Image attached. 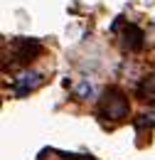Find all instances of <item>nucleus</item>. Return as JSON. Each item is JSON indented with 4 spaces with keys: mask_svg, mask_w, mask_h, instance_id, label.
<instances>
[{
    "mask_svg": "<svg viewBox=\"0 0 155 160\" xmlns=\"http://www.w3.org/2000/svg\"><path fill=\"white\" fill-rule=\"evenodd\" d=\"M101 111H103V116H108V118L113 121H121L126 113H128V99L118 91V89H106L103 91V99H101Z\"/></svg>",
    "mask_w": 155,
    "mask_h": 160,
    "instance_id": "1",
    "label": "nucleus"
},
{
    "mask_svg": "<svg viewBox=\"0 0 155 160\" xmlns=\"http://www.w3.org/2000/svg\"><path fill=\"white\" fill-rule=\"evenodd\" d=\"M39 84H42V74H37V72H25L22 77L15 79V96L30 94L32 89H37Z\"/></svg>",
    "mask_w": 155,
    "mask_h": 160,
    "instance_id": "2",
    "label": "nucleus"
},
{
    "mask_svg": "<svg viewBox=\"0 0 155 160\" xmlns=\"http://www.w3.org/2000/svg\"><path fill=\"white\" fill-rule=\"evenodd\" d=\"M138 96L143 101H155V74L143 79V84L138 86Z\"/></svg>",
    "mask_w": 155,
    "mask_h": 160,
    "instance_id": "3",
    "label": "nucleus"
},
{
    "mask_svg": "<svg viewBox=\"0 0 155 160\" xmlns=\"http://www.w3.org/2000/svg\"><path fill=\"white\" fill-rule=\"evenodd\" d=\"M126 44H128L131 49H138V47L143 44V32L138 30L136 25H128V30H126Z\"/></svg>",
    "mask_w": 155,
    "mask_h": 160,
    "instance_id": "4",
    "label": "nucleus"
},
{
    "mask_svg": "<svg viewBox=\"0 0 155 160\" xmlns=\"http://www.w3.org/2000/svg\"><path fill=\"white\" fill-rule=\"evenodd\" d=\"M79 94H81V96H89V94H91V84H89V81H81V86H79Z\"/></svg>",
    "mask_w": 155,
    "mask_h": 160,
    "instance_id": "5",
    "label": "nucleus"
}]
</instances>
